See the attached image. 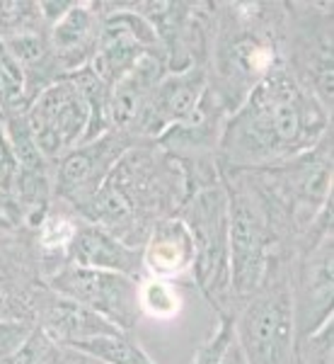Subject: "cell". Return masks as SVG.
Wrapping results in <instances>:
<instances>
[{
  "instance_id": "3957f363",
  "label": "cell",
  "mask_w": 334,
  "mask_h": 364,
  "mask_svg": "<svg viewBox=\"0 0 334 364\" xmlns=\"http://www.w3.org/2000/svg\"><path fill=\"white\" fill-rule=\"evenodd\" d=\"M286 3H216L206 58L208 90L233 114L281 61Z\"/></svg>"
},
{
  "instance_id": "603a6c76",
  "label": "cell",
  "mask_w": 334,
  "mask_h": 364,
  "mask_svg": "<svg viewBox=\"0 0 334 364\" xmlns=\"http://www.w3.org/2000/svg\"><path fill=\"white\" fill-rule=\"evenodd\" d=\"M235 343V314H218V323L199 348L189 364H223L228 348Z\"/></svg>"
},
{
  "instance_id": "277c9868",
  "label": "cell",
  "mask_w": 334,
  "mask_h": 364,
  "mask_svg": "<svg viewBox=\"0 0 334 364\" xmlns=\"http://www.w3.org/2000/svg\"><path fill=\"white\" fill-rule=\"evenodd\" d=\"M228 197V238H230V289L235 309L265 282L279 257H291L281 243L272 211L250 170L218 168Z\"/></svg>"
},
{
  "instance_id": "ffe728a7",
  "label": "cell",
  "mask_w": 334,
  "mask_h": 364,
  "mask_svg": "<svg viewBox=\"0 0 334 364\" xmlns=\"http://www.w3.org/2000/svg\"><path fill=\"white\" fill-rule=\"evenodd\" d=\"M75 352H83V355L92 357V360L102 364H157L153 357L148 355L133 333H111V336H99L83 340V343H75Z\"/></svg>"
},
{
  "instance_id": "30bf717a",
  "label": "cell",
  "mask_w": 334,
  "mask_h": 364,
  "mask_svg": "<svg viewBox=\"0 0 334 364\" xmlns=\"http://www.w3.org/2000/svg\"><path fill=\"white\" fill-rule=\"evenodd\" d=\"M291 301L296 345L332 321L334 301V231L298 250L291 262Z\"/></svg>"
},
{
  "instance_id": "9c48e42d",
  "label": "cell",
  "mask_w": 334,
  "mask_h": 364,
  "mask_svg": "<svg viewBox=\"0 0 334 364\" xmlns=\"http://www.w3.org/2000/svg\"><path fill=\"white\" fill-rule=\"evenodd\" d=\"M56 294L68 296L95 311L111 326L124 333H133L140 318L138 284L140 279L109 269H90L78 265H63L44 282Z\"/></svg>"
},
{
  "instance_id": "f546056e",
  "label": "cell",
  "mask_w": 334,
  "mask_h": 364,
  "mask_svg": "<svg viewBox=\"0 0 334 364\" xmlns=\"http://www.w3.org/2000/svg\"><path fill=\"white\" fill-rule=\"evenodd\" d=\"M223 364H247V360H245V355H243V350H240V345H238V340L230 345V348H228L226 357H223Z\"/></svg>"
},
{
  "instance_id": "cb8c5ba5",
  "label": "cell",
  "mask_w": 334,
  "mask_h": 364,
  "mask_svg": "<svg viewBox=\"0 0 334 364\" xmlns=\"http://www.w3.org/2000/svg\"><path fill=\"white\" fill-rule=\"evenodd\" d=\"M42 10L39 3H0V39L13 37V34L29 32V29H44Z\"/></svg>"
},
{
  "instance_id": "d4e9b609",
  "label": "cell",
  "mask_w": 334,
  "mask_h": 364,
  "mask_svg": "<svg viewBox=\"0 0 334 364\" xmlns=\"http://www.w3.org/2000/svg\"><path fill=\"white\" fill-rule=\"evenodd\" d=\"M58 345L39 326L32 328L25 343L17 348L5 364H54Z\"/></svg>"
},
{
  "instance_id": "4316f807",
  "label": "cell",
  "mask_w": 334,
  "mask_h": 364,
  "mask_svg": "<svg viewBox=\"0 0 334 364\" xmlns=\"http://www.w3.org/2000/svg\"><path fill=\"white\" fill-rule=\"evenodd\" d=\"M15 178H17V161L15 154L10 149L8 134H5L3 119H0V192L13 197L15 190Z\"/></svg>"
},
{
  "instance_id": "4fadbf2b",
  "label": "cell",
  "mask_w": 334,
  "mask_h": 364,
  "mask_svg": "<svg viewBox=\"0 0 334 364\" xmlns=\"http://www.w3.org/2000/svg\"><path fill=\"white\" fill-rule=\"evenodd\" d=\"M34 326L42 328L58 348H73L83 340L119 333V328L111 326L107 318L73 299L56 294L46 284H42L34 299Z\"/></svg>"
},
{
  "instance_id": "44dd1931",
  "label": "cell",
  "mask_w": 334,
  "mask_h": 364,
  "mask_svg": "<svg viewBox=\"0 0 334 364\" xmlns=\"http://www.w3.org/2000/svg\"><path fill=\"white\" fill-rule=\"evenodd\" d=\"M138 304H140V316L167 321L179 314L184 301H182L177 284H172L169 279L143 277L138 284Z\"/></svg>"
},
{
  "instance_id": "2e32d148",
  "label": "cell",
  "mask_w": 334,
  "mask_h": 364,
  "mask_svg": "<svg viewBox=\"0 0 334 364\" xmlns=\"http://www.w3.org/2000/svg\"><path fill=\"white\" fill-rule=\"evenodd\" d=\"M143 272L145 277L179 279L191 272L196 260V248L191 231L177 214L160 219L150 228L143 248Z\"/></svg>"
},
{
  "instance_id": "e0dca14e",
  "label": "cell",
  "mask_w": 334,
  "mask_h": 364,
  "mask_svg": "<svg viewBox=\"0 0 334 364\" xmlns=\"http://www.w3.org/2000/svg\"><path fill=\"white\" fill-rule=\"evenodd\" d=\"M68 265L90 267V269H109L128 277L143 279V255L140 248H131L114 233L104 231L102 226L80 221L78 233L68 250Z\"/></svg>"
},
{
  "instance_id": "52a82bcc",
  "label": "cell",
  "mask_w": 334,
  "mask_h": 364,
  "mask_svg": "<svg viewBox=\"0 0 334 364\" xmlns=\"http://www.w3.org/2000/svg\"><path fill=\"white\" fill-rule=\"evenodd\" d=\"M332 10V3H286L281 39V63L330 112L334 100Z\"/></svg>"
},
{
  "instance_id": "ac0fdd59",
  "label": "cell",
  "mask_w": 334,
  "mask_h": 364,
  "mask_svg": "<svg viewBox=\"0 0 334 364\" xmlns=\"http://www.w3.org/2000/svg\"><path fill=\"white\" fill-rule=\"evenodd\" d=\"M165 73H167L165 58L157 54H148L140 58L124 78L116 80L109 87V100H107L109 129H121V132L133 134L150 92L155 90V85L160 83V78Z\"/></svg>"
},
{
  "instance_id": "9a60e30c",
  "label": "cell",
  "mask_w": 334,
  "mask_h": 364,
  "mask_svg": "<svg viewBox=\"0 0 334 364\" xmlns=\"http://www.w3.org/2000/svg\"><path fill=\"white\" fill-rule=\"evenodd\" d=\"M99 32H102V10L99 3H90V0L70 3L66 15L46 29L51 54L61 66L63 75L75 73L90 63L99 44Z\"/></svg>"
},
{
  "instance_id": "ba28073f",
  "label": "cell",
  "mask_w": 334,
  "mask_h": 364,
  "mask_svg": "<svg viewBox=\"0 0 334 364\" xmlns=\"http://www.w3.org/2000/svg\"><path fill=\"white\" fill-rule=\"evenodd\" d=\"M25 119L34 144L54 166L63 156L85 144L90 129V105L73 78L56 80L44 87L25 109Z\"/></svg>"
},
{
  "instance_id": "f1b7e54d",
  "label": "cell",
  "mask_w": 334,
  "mask_h": 364,
  "mask_svg": "<svg viewBox=\"0 0 334 364\" xmlns=\"http://www.w3.org/2000/svg\"><path fill=\"white\" fill-rule=\"evenodd\" d=\"M54 364H102L92 357L83 355V352H75V350H68V348H58V355Z\"/></svg>"
},
{
  "instance_id": "484cf974",
  "label": "cell",
  "mask_w": 334,
  "mask_h": 364,
  "mask_svg": "<svg viewBox=\"0 0 334 364\" xmlns=\"http://www.w3.org/2000/svg\"><path fill=\"white\" fill-rule=\"evenodd\" d=\"M32 328L34 323L29 321H0V364L10 360V355L25 343Z\"/></svg>"
},
{
  "instance_id": "7c38bea8",
  "label": "cell",
  "mask_w": 334,
  "mask_h": 364,
  "mask_svg": "<svg viewBox=\"0 0 334 364\" xmlns=\"http://www.w3.org/2000/svg\"><path fill=\"white\" fill-rule=\"evenodd\" d=\"M208 87L206 66H191L177 73H167L160 78L155 90L150 92L143 112L136 122V134L143 141H155L169 127L182 124L196 112L204 92Z\"/></svg>"
},
{
  "instance_id": "6da1fadb",
  "label": "cell",
  "mask_w": 334,
  "mask_h": 364,
  "mask_svg": "<svg viewBox=\"0 0 334 364\" xmlns=\"http://www.w3.org/2000/svg\"><path fill=\"white\" fill-rule=\"evenodd\" d=\"M332 132V112L277 63L226 119L216 163L262 170L308 154Z\"/></svg>"
},
{
  "instance_id": "8992f818",
  "label": "cell",
  "mask_w": 334,
  "mask_h": 364,
  "mask_svg": "<svg viewBox=\"0 0 334 364\" xmlns=\"http://www.w3.org/2000/svg\"><path fill=\"white\" fill-rule=\"evenodd\" d=\"M177 216L189 226L196 260L194 282L216 314H235L230 289V238H228V197L221 180L189 192Z\"/></svg>"
},
{
  "instance_id": "7402d4cb",
  "label": "cell",
  "mask_w": 334,
  "mask_h": 364,
  "mask_svg": "<svg viewBox=\"0 0 334 364\" xmlns=\"http://www.w3.org/2000/svg\"><path fill=\"white\" fill-rule=\"evenodd\" d=\"M27 105L29 97L25 73L8 51V46L0 42V119L8 114L25 112Z\"/></svg>"
},
{
  "instance_id": "d6986e66",
  "label": "cell",
  "mask_w": 334,
  "mask_h": 364,
  "mask_svg": "<svg viewBox=\"0 0 334 364\" xmlns=\"http://www.w3.org/2000/svg\"><path fill=\"white\" fill-rule=\"evenodd\" d=\"M80 216L75 214L68 204H63L58 199V209L51 202L49 211L42 216L37 226L32 228L34 233V255H37V265L39 274L44 277V282L51 277L54 272H58L63 265H68V250L73 243L75 233L80 226Z\"/></svg>"
},
{
  "instance_id": "8fae6325",
  "label": "cell",
  "mask_w": 334,
  "mask_h": 364,
  "mask_svg": "<svg viewBox=\"0 0 334 364\" xmlns=\"http://www.w3.org/2000/svg\"><path fill=\"white\" fill-rule=\"evenodd\" d=\"M140 141L143 139L131 132L109 129L99 139L80 144L54 163V197L70 209H78L102 187L116 161Z\"/></svg>"
},
{
  "instance_id": "83f0119b",
  "label": "cell",
  "mask_w": 334,
  "mask_h": 364,
  "mask_svg": "<svg viewBox=\"0 0 334 364\" xmlns=\"http://www.w3.org/2000/svg\"><path fill=\"white\" fill-rule=\"evenodd\" d=\"M20 231H25L20 207L13 197L0 192V236H15Z\"/></svg>"
},
{
  "instance_id": "5bb4252c",
  "label": "cell",
  "mask_w": 334,
  "mask_h": 364,
  "mask_svg": "<svg viewBox=\"0 0 334 364\" xmlns=\"http://www.w3.org/2000/svg\"><path fill=\"white\" fill-rule=\"evenodd\" d=\"M228 117L230 114L221 105V100L206 87L196 112L187 122L169 127L165 134H160L155 139V146L165 151L169 158H174L177 163H194L216 158Z\"/></svg>"
},
{
  "instance_id": "5b68a950",
  "label": "cell",
  "mask_w": 334,
  "mask_h": 364,
  "mask_svg": "<svg viewBox=\"0 0 334 364\" xmlns=\"http://www.w3.org/2000/svg\"><path fill=\"white\" fill-rule=\"evenodd\" d=\"M291 262L293 257L274 260L265 282L235 309V340L247 364H293Z\"/></svg>"
},
{
  "instance_id": "7a4b0ae2",
  "label": "cell",
  "mask_w": 334,
  "mask_h": 364,
  "mask_svg": "<svg viewBox=\"0 0 334 364\" xmlns=\"http://www.w3.org/2000/svg\"><path fill=\"white\" fill-rule=\"evenodd\" d=\"M184 202V173L155 141H140L116 161L102 187L73 209L131 248H143L150 228L174 216Z\"/></svg>"
}]
</instances>
